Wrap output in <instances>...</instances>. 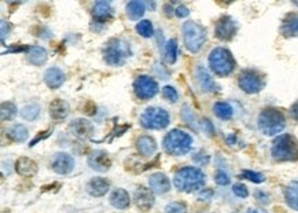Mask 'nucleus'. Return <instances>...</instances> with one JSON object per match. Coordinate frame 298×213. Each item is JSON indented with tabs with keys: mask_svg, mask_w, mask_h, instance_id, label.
<instances>
[{
	"mask_svg": "<svg viewBox=\"0 0 298 213\" xmlns=\"http://www.w3.org/2000/svg\"><path fill=\"white\" fill-rule=\"evenodd\" d=\"M290 114H291V117L295 121H298V101L293 103V106L290 107Z\"/></svg>",
	"mask_w": 298,
	"mask_h": 213,
	"instance_id": "obj_42",
	"label": "nucleus"
},
{
	"mask_svg": "<svg viewBox=\"0 0 298 213\" xmlns=\"http://www.w3.org/2000/svg\"><path fill=\"white\" fill-rule=\"evenodd\" d=\"M202 125H204V130H205V132L208 135H213V125H212V122H210L209 120H204V121H202Z\"/></svg>",
	"mask_w": 298,
	"mask_h": 213,
	"instance_id": "obj_41",
	"label": "nucleus"
},
{
	"mask_svg": "<svg viewBox=\"0 0 298 213\" xmlns=\"http://www.w3.org/2000/svg\"><path fill=\"white\" fill-rule=\"evenodd\" d=\"M205 184V175L198 168L194 166H184L175 175V186L179 191L184 193H194L204 187Z\"/></svg>",
	"mask_w": 298,
	"mask_h": 213,
	"instance_id": "obj_1",
	"label": "nucleus"
},
{
	"mask_svg": "<svg viewBox=\"0 0 298 213\" xmlns=\"http://www.w3.org/2000/svg\"><path fill=\"white\" fill-rule=\"evenodd\" d=\"M110 184L106 179L103 178H93L87 184V191H88L92 197H103L105 194L109 191Z\"/></svg>",
	"mask_w": 298,
	"mask_h": 213,
	"instance_id": "obj_24",
	"label": "nucleus"
},
{
	"mask_svg": "<svg viewBox=\"0 0 298 213\" xmlns=\"http://www.w3.org/2000/svg\"><path fill=\"white\" fill-rule=\"evenodd\" d=\"M7 136L13 142H25L29 136V132L26 130V126L22 125V124H15L7 131Z\"/></svg>",
	"mask_w": 298,
	"mask_h": 213,
	"instance_id": "obj_28",
	"label": "nucleus"
},
{
	"mask_svg": "<svg viewBox=\"0 0 298 213\" xmlns=\"http://www.w3.org/2000/svg\"><path fill=\"white\" fill-rule=\"evenodd\" d=\"M133 91L139 99L147 101L150 98L156 97V94L158 92V84L154 78L148 76H139L133 81Z\"/></svg>",
	"mask_w": 298,
	"mask_h": 213,
	"instance_id": "obj_10",
	"label": "nucleus"
},
{
	"mask_svg": "<svg viewBox=\"0 0 298 213\" xmlns=\"http://www.w3.org/2000/svg\"><path fill=\"white\" fill-rule=\"evenodd\" d=\"M247 213H257V210H254V209H249V210H247Z\"/></svg>",
	"mask_w": 298,
	"mask_h": 213,
	"instance_id": "obj_44",
	"label": "nucleus"
},
{
	"mask_svg": "<svg viewBox=\"0 0 298 213\" xmlns=\"http://www.w3.org/2000/svg\"><path fill=\"white\" fill-rule=\"evenodd\" d=\"M236 30H238L236 22L228 15H224V17H221L220 20L217 21L215 28V34L217 39L223 40V41H230L235 36V33H236Z\"/></svg>",
	"mask_w": 298,
	"mask_h": 213,
	"instance_id": "obj_11",
	"label": "nucleus"
},
{
	"mask_svg": "<svg viewBox=\"0 0 298 213\" xmlns=\"http://www.w3.org/2000/svg\"><path fill=\"white\" fill-rule=\"evenodd\" d=\"M136 32L142 37H152L153 36V25L148 20L140 21L139 24L136 25Z\"/></svg>",
	"mask_w": 298,
	"mask_h": 213,
	"instance_id": "obj_34",
	"label": "nucleus"
},
{
	"mask_svg": "<svg viewBox=\"0 0 298 213\" xmlns=\"http://www.w3.org/2000/svg\"><path fill=\"white\" fill-rule=\"evenodd\" d=\"M239 87L246 94H257L264 87V78L259 72L246 69L240 73Z\"/></svg>",
	"mask_w": 298,
	"mask_h": 213,
	"instance_id": "obj_9",
	"label": "nucleus"
},
{
	"mask_svg": "<svg viewBox=\"0 0 298 213\" xmlns=\"http://www.w3.org/2000/svg\"><path fill=\"white\" fill-rule=\"evenodd\" d=\"M88 165L92 168V169L98 171V172H108L112 166V160L108 155L106 151L96 150L91 153L88 155V160H87Z\"/></svg>",
	"mask_w": 298,
	"mask_h": 213,
	"instance_id": "obj_13",
	"label": "nucleus"
},
{
	"mask_svg": "<svg viewBox=\"0 0 298 213\" xmlns=\"http://www.w3.org/2000/svg\"><path fill=\"white\" fill-rule=\"evenodd\" d=\"M293 3H294V5H295V6H297V7H298V2H293Z\"/></svg>",
	"mask_w": 298,
	"mask_h": 213,
	"instance_id": "obj_45",
	"label": "nucleus"
},
{
	"mask_svg": "<svg viewBox=\"0 0 298 213\" xmlns=\"http://www.w3.org/2000/svg\"><path fill=\"white\" fill-rule=\"evenodd\" d=\"M242 178L250 180L253 183H263L265 180V178L261 174H257L254 171H242Z\"/></svg>",
	"mask_w": 298,
	"mask_h": 213,
	"instance_id": "obj_36",
	"label": "nucleus"
},
{
	"mask_svg": "<svg viewBox=\"0 0 298 213\" xmlns=\"http://www.w3.org/2000/svg\"><path fill=\"white\" fill-rule=\"evenodd\" d=\"M0 113H2V120L3 121H6V120H13L15 114H17V107L11 102H3Z\"/></svg>",
	"mask_w": 298,
	"mask_h": 213,
	"instance_id": "obj_32",
	"label": "nucleus"
},
{
	"mask_svg": "<svg viewBox=\"0 0 298 213\" xmlns=\"http://www.w3.org/2000/svg\"><path fill=\"white\" fill-rule=\"evenodd\" d=\"M272 157L276 161H297L298 160V142L294 136L284 134L278 136L274 141L271 149Z\"/></svg>",
	"mask_w": 298,
	"mask_h": 213,
	"instance_id": "obj_3",
	"label": "nucleus"
},
{
	"mask_svg": "<svg viewBox=\"0 0 298 213\" xmlns=\"http://www.w3.org/2000/svg\"><path fill=\"white\" fill-rule=\"evenodd\" d=\"M131 55V50L125 41L118 39L109 40L106 47L103 50V59L105 62L112 66H120L125 62V59Z\"/></svg>",
	"mask_w": 298,
	"mask_h": 213,
	"instance_id": "obj_7",
	"label": "nucleus"
},
{
	"mask_svg": "<svg viewBox=\"0 0 298 213\" xmlns=\"http://www.w3.org/2000/svg\"><path fill=\"white\" fill-rule=\"evenodd\" d=\"M216 183L219 184V186H227V184H230V178H228V175L223 172V171H219L215 176Z\"/></svg>",
	"mask_w": 298,
	"mask_h": 213,
	"instance_id": "obj_39",
	"label": "nucleus"
},
{
	"mask_svg": "<svg viewBox=\"0 0 298 213\" xmlns=\"http://www.w3.org/2000/svg\"><path fill=\"white\" fill-rule=\"evenodd\" d=\"M209 66L215 74L220 77H225L234 72L235 59L228 50L217 47L212 50V53L209 54Z\"/></svg>",
	"mask_w": 298,
	"mask_h": 213,
	"instance_id": "obj_4",
	"label": "nucleus"
},
{
	"mask_svg": "<svg viewBox=\"0 0 298 213\" xmlns=\"http://www.w3.org/2000/svg\"><path fill=\"white\" fill-rule=\"evenodd\" d=\"M70 131L74 136H77L78 139H89L93 132L92 124L88 121V120H84V118H76L72 124H70Z\"/></svg>",
	"mask_w": 298,
	"mask_h": 213,
	"instance_id": "obj_15",
	"label": "nucleus"
},
{
	"mask_svg": "<svg viewBox=\"0 0 298 213\" xmlns=\"http://www.w3.org/2000/svg\"><path fill=\"white\" fill-rule=\"evenodd\" d=\"M69 103L64 99H54V101L49 103V116L55 121H59V120H64L66 118L69 114Z\"/></svg>",
	"mask_w": 298,
	"mask_h": 213,
	"instance_id": "obj_18",
	"label": "nucleus"
},
{
	"mask_svg": "<svg viewBox=\"0 0 298 213\" xmlns=\"http://www.w3.org/2000/svg\"><path fill=\"white\" fill-rule=\"evenodd\" d=\"M165 213H187L186 203L183 202H172L166 205Z\"/></svg>",
	"mask_w": 298,
	"mask_h": 213,
	"instance_id": "obj_37",
	"label": "nucleus"
},
{
	"mask_svg": "<svg viewBox=\"0 0 298 213\" xmlns=\"http://www.w3.org/2000/svg\"><path fill=\"white\" fill-rule=\"evenodd\" d=\"M40 113V107L37 105H26V106L22 107L21 110V116L24 117L25 120H29V121H33L37 118Z\"/></svg>",
	"mask_w": 298,
	"mask_h": 213,
	"instance_id": "obj_33",
	"label": "nucleus"
},
{
	"mask_svg": "<svg viewBox=\"0 0 298 213\" xmlns=\"http://www.w3.org/2000/svg\"><path fill=\"white\" fill-rule=\"evenodd\" d=\"M284 198L290 208L298 210V182L290 183L284 190Z\"/></svg>",
	"mask_w": 298,
	"mask_h": 213,
	"instance_id": "obj_27",
	"label": "nucleus"
},
{
	"mask_svg": "<svg viewBox=\"0 0 298 213\" xmlns=\"http://www.w3.org/2000/svg\"><path fill=\"white\" fill-rule=\"evenodd\" d=\"M196 81H198V86L204 92H212L217 90V86L213 81V78L210 77L208 70L202 66L196 68Z\"/></svg>",
	"mask_w": 298,
	"mask_h": 213,
	"instance_id": "obj_22",
	"label": "nucleus"
},
{
	"mask_svg": "<svg viewBox=\"0 0 298 213\" xmlns=\"http://www.w3.org/2000/svg\"><path fill=\"white\" fill-rule=\"evenodd\" d=\"M169 121V113L161 107H147L140 116V124L146 130H164Z\"/></svg>",
	"mask_w": 298,
	"mask_h": 213,
	"instance_id": "obj_8",
	"label": "nucleus"
},
{
	"mask_svg": "<svg viewBox=\"0 0 298 213\" xmlns=\"http://www.w3.org/2000/svg\"><path fill=\"white\" fill-rule=\"evenodd\" d=\"M144 14V3L139 0L129 2L127 5V15L131 20H139Z\"/></svg>",
	"mask_w": 298,
	"mask_h": 213,
	"instance_id": "obj_29",
	"label": "nucleus"
},
{
	"mask_svg": "<svg viewBox=\"0 0 298 213\" xmlns=\"http://www.w3.org/2000/svg\"><path fill=\"white\" fill-rule=\"evenodd\" d=\"M192 138L181 130H172L164 138V149L168 154L184 155L191 150Z\"/></svg>",
	"mask_w": 298,
	"mask_h": 213,
	"instance_id": "obj_5",
	"label": "nucleus"
},
{
	"mask_svg": "<svg viewBox=\"0 0 298 213\" xmlns=\"http://www.w3.org/2000/svg\"><path fill=\"white\" fill-rule=\"evenodd\" d=\"M137 151L144 157H152L157 151V143L152 136H140L136 142Z\"/></svg>",
	"mask_w": 298,
	"mask_h": 213,
	"instance_id": "obj_25",
	"label": "nucleus"
},
{
	"mask_svg": "<svg viewBox=\"0 0 298 213\" xmlns=\"http://www.w3.org/2000/svg\"><path fill=\"white\" fill-rule=\"evenodd\" d=\"M162 95H164L166 101L172 102V103H175L179 99V94H177L176 90L172 87V86H165V87L162 88Z\"/></svg>",
	"mask_w": 298,
	"mask_h": 213,
	"instance_id": "obj_35",
	"label": "nucleus"
},
{
	"mask_svg": "<svg viewBox=\"0 0 298 213\" xmlns=\"http://www.w3.org/2000/svg\"><path fill=\"white\" fill-rule=\"evenodd\" d=\"M148 186H150V190L153 193L156 194H165L171 190V182L161 172L153 174L148 178Z\"/></svg>",
	"mask_w": 298,
	"mask_h": 213,
	"instance_id": "obj_16",
	"label": "nucleus"
},
{
	"mask_svg": "<svg viewBox=\"0 0 298 213\" xmlns=\"http://www.w3.org/2000/svg\"><path fill=\"white\" fill-rule=\"evenodd\" d=\"M37 164L28 157H21L15 162V171L17 174L24 176V178H33L37 174Z\"/></svg>",
	"mask_w": 298,
	"mask_h": 213,
	"instance_id": "obj_17",
	"label": "nucleus"
},
{
	"mask_svg": "<svg viewBox=\"0 0 298 213\" xmlns=\"http://www.w3.org/2000/svg\"><path fill=\"white\" fill-rule=\"evenodd\" d=\"M188 14H190V11H188V9H187L186 6H179L176 9V15L179 18H184V17H187Z\"/></svg>",
	"mask_w": 298,
	"mask_h": 213,
	"instance_id": "obj_40",
	"label": "nucleus"
},
{
	"mask_svg": "<svg viewBox=\"0 0 298 213\" xmlns=\"http://www.w3.org/2000/svg\"><path fill=\"white\" fill-rule=\"evenodd\" d=\"M232 191H234L235 195H238L239 198H246L247 195H249V190L246 189V186L244 184H235L234 187H232Z\"/></svg>",
	"mask_w": 298,
	"mask_h": 213,
	"instance_id": "obj_38",
	"label": "nucleus"
},
{
	"mask_svg": "<svg viewBox=\"0 0 298 213\" xmlns=\"http://www.w3.org/2000/svg\"><path fill=\"white\" fill-rule=\"evenodd\" d=\"M110 203H112L114 208L117 209H127L131 203V198H129V194L125 191V190L118 189L116 191H113L112 195H110Z\"/></svg>",
	"mask_w": 298,
	"mask_h": 213,
	"instance_id": "obj_26",
	"label": "nucleus"
},
{
	"mask_svg": "<svg viewBox=\"0 0 298 213\" xmlns=\"http://www.w3.org/2000/svg\"><path fill=\"white\" fill-rule=\"evenodd\" d=\"M47 58H48V55H47V51L43 47H40V46H30V47H28L26 59H28V62L34 65V66L44 65L47 62Z\"/></svg>",
	"mask_w": 298,
	"mask_h": 213,
	"instance_id": "obj_19",
	"label": "nucleus"
},
{
	"mask_svg": "<svg viewBox=\"0 0 298 213\" xmlns=\"http://www.w3.org/2000/svg\"><path fill=\"white\" fill-rule=\"evenodd\" d=\"M92 14L95 21H98V22L103 24V22H106V21L112 18V6H110L109 2H105V0H102V2H96V3L93 5Z\"/></svg>",
	"mask_w": 298,
	"mask_h": 213,
	"instance_id": "obj_21",
	"label": "nucleus"
},
{
	"mask_svg": "<svg viewBox=\"0 0 298 213\" xmlns=\"http://www.w3.org/2000/svg\"><path fill=\"white\" fill-rule=\"evenodd\" d=\"M44 81L49 88L57 90L65 81V73L59 68H49L44 73Z\"/></svg>",
	"mask_w": 298,
	"mask_h": 213,
	"instance_id": "obj_23",
	"label": "nucleus"
},
{
	"mask_svg": "<svg viewBox=\"0 0 298 213\" xmlns=\"http://www.w3.org/2000/svg\"><path fill=\"white\" fill-rule=\"evenodd\" d=\"M51 134H53V132H51V131H47L44 134V135H40V134H39V135L36 136V138H34L33 141H32L30 146H34V145H36V143H37V142L43 141V139H45V138H47V136H48V135H51Z\"/></svg>",
	"mask_w": 298,
	"mask_h": 213,
	"instance_id": "obj_43",
	"label": "nucleus"
},
{
	"mask_svg": "<svg viewBox=\"0 0 298 213\" xmlns=\"http://www.w3.org/2000/svg\"><path fill=\"white\" fill-rule=\"evenodd\" d=\"M280 33L284 37H298V14H287L284 17Z\"/></svg>",
	"mask_w": 298,
	"mask_h": 213,
	"instance_id": "obj_20",
	"label": "nucleus"
},
{
	"mask_svg": "<svg viewBox=\"0 0 298 213\" xmlns=\"http://www.w3.org/2000/svg\"><path fill=\"white\" fill-rule=\"evenodd\" d=\"M286 126L284 114L278 109L267 107L259 116V128L267 136H274L282 132Z\"/></svg>",
	"mask_w": 298,
	"mask_h": 213,
	"instance_id": "obj_2",
	"label": "nucleus"
},
{
	"mask_svg": "<svg viewBox=\"0 0 298 213\" xmlns=\"http://www.w3.org/2000/svg\"><path fill=\"white\" fill-rule=\"evenodd\" d=\"M51 168L58 175L70 174L74 168V160L72 155L66 153H58L51 162Z\"/></svg>",
	"mask_w": 298,
	"mask_h": 213,
	"instance_id": "obj_14",
	"label": "nucleus"
},
{
	"mask_svg": "<svg viewBox=\"0 0 298 213\" xmlns=\"http://www.w3.org/2000/svg\"><path fill=\"white\" fill-rule=\"evenodd\" d=\"M213 110H215L216 116L221 118V120H230L232 114H234L232 107L228 103H225V102H217V103H215Z\"/></svg>",
	"mask_w": 298,
	"mask_h": 213,
	"instance_id": "obj_30",
	"label": "nucleus"
},
{
	"mask_svg": "<svg viewBox=\"0 0 298 213\" xmlns=\"http://www.w3.org/2000/svg\"><path fill=\"white\" fill-rule=\"evenodd\" d=\"M183 39L186 49L192 54L200 51L206 40V30L194 21H187L183 25Z\"/></svg>",
	"mask_w": 298,
	"mask_h": 213,
	"instance_id": "obj_6",
	"label": "nucleus"
},
{
	"mask_svg": "<svg viewBox=\"0 0 298 213\" xmlns=\"http://www.w3.org/2000/svg\"><path fill=\"white\" fill-rule=\"evenodd\" d=\"M133 201H135V205L137 208L140 209L143 213H146L153 208L156 198H154V194H153L152 190L140 186L133 194Z\"/></svg>",
	"mask_w": 298,
	"mask_h": 213,
	"instance_id": "obj_12",
	"label": "nucleus"
},
{
	"mask_svg": "<svg viewBox=\"0 0 298 213\" xmlns=\"http://www.w3.org/2000/svg\"><path fill=\"white\" fill-rule=\"evenodd\" d=\"M165 61L168 63H175L177 58V43L175 39H171L165 44Z\"/></svg>",
	"mask_w": 298,
	"mask_h": 213,
	"instance_id": "obj_31",
	"label": "nucleus"
}]
</instances>
